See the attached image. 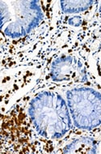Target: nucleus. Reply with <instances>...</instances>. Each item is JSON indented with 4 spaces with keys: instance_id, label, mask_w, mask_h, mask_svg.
I'll use <instances>...</instances> for the list:
<instances>
[{
    "instance_id": "7",
    "label": "nucleus",
    "mask_w": 101,
    "mask_h": 154,
    "mask_svg": "<svg viewBox=\"0 0 101 154\" xmlns=\"http://www.w3.org/2000/svg\"><path fill=\"white\" fill-rule=\"evenodd\" d=\"M91 54V57L101 52V26L90 28L79 37Z\"/></svg>"
},
{
    "instance_id": "9",
    "label": "nucleus",
    "mask_w": 101,
    "mask_h": 154,
    "mask_svg": "<svg viewBox=\"0 0 101 154\" xmlns=\"http://www.w3.org/2000/svg\"><path fill=\"white\" fill-rule=\"evenodd\" d=\"M95 60V65H96V73L98 75L99 79L101 81V52L97 53L96 54H94L93 56H91Z\"/></svg>"
},
{
    "instance_id": "8",
    "label": "nucleus",
    "mask_w": 101,
    "mask_h": 154,
    "mask_svg": "<svg viewBox=\"0 0 101 154\" xmlns=\"http://www.w3.org/2000/svg\"><path fill=\"white\" fill-rule=\"evenodd\" d=\"M101 26V1H97L88 29Z\"/></svg>"
},
{
    "instance_id": "3",
    "label": "nucleus",
    "mask_w": 101,
    "mask_h": 154,
    "mask_svg": "<svg viewBox=\"0 0 101 154\" xmlns=\"http://www.w3.org/2000/svg\"><path fill=\"white\" fill-rule=\"evenodd\" d=\"M90 57L89 51L77 38L71 45L54 52L43 63L30 91L44 88L61 90L96 80L91 69Z\"/></svg>"
},
{
    "instance_id": "2",
    "label": "nucleus",
    "mask_w": 101,
    "mask_h": 154,
    "mask_svg": "<svg viewBox=\"0 0 101 154\" xmlns=\"http://www.w3.org/2000/svg\"><path fill=\"white\" fill-rule=\"evenodd\" d=\"M2 72L36 66L47 58L55 1H1Z\"/></svg>"
},
{
    "instance_id": "1",
    "label": "nucleus",
    "mask_w": 101,
    "mask_h": 154,
    "mask_svg": "<svg viewBox=\"0 0 101 154\" xmlns=\"http://www.w3.org/2000/svg\"><path fill=\"white\" fill-rule=\"evenodd\" d=\"M72 131L71 117L61 91L29 90L2 113L1 152L54 153Z\"/></svg>"
},
{
    "instance_id": "5",
    "label": "nucleus",
    "mask_w": 101,
    "mask_h": 154,
    "mask_svg": "<svg viewBox=\"0 0 101 154\" xmlns=\"http://www.w3.org/2000/svg\"><path fill=\"white\" fill-rule=\"evenodd\" d=\"M100 137L71 133L68 137L59 143L54 153H99L100 152Z\"/></svg>"
},
{
    "instance_id": "6",
    "label": "nucleus",
    "mask_w": 101,
    "mask_h": 154,
    "mask_svg": "<svg viewBox=\"0 0 101 154\" xmlns=\"http://www.w3.org/2000/svg\"><path fill=\"white\" fill-rule=\"evenodd\" d=\"M97 1H55V13L59 16H72L93 11Z\"/></svg>"
},
{
    "instance_id": "4",
    "label": "nucleus",
    "mask_w": 101,
    "mask_h": 154,
    "mask_svg": "<svg viewBox=\"0 0 101 154\" xmlns=\"http://www.w3.org/2000/svg\"><path fill=\"white\" fill-rule=\"evenodd\" d=\"M60 91L71 117L72 133L101 138V84L98 80Z\"/></svg>"
}]
</instances>
